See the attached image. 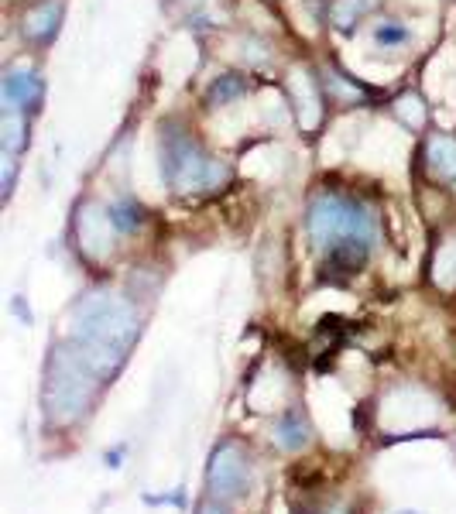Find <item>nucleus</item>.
I'll return each mask as SVG.
<instances>
[{"label": "nucleus", "instance_id": "f257e3e1", "mask_svg": "<svg viewBox=\"0 0 456 514\" xmlns=\"http://www.w3.org/2000/svg\"><path fill=\"white\" fill-rule=\"evenodd\" d=\"M138 333L141 323L131 302L110 292H93L72 309L69 347L100 381H107L124 367L127 353L138 343Z\"/></svg>", "mask_w": 456, "mask_h": 514}, {"label": "nucleus", "instance_id": "f03ea898", "mask_svg": "<svg viewBox=\"0 0 456 514\" xmlns=\"http://www.w3.org/2000/svg\"><path fill=\"white\" fill-rule=\"evenodd\" d=\"M162 175L179 196H203L230 182V168L216 162L182 124L162 127Z\"/></svg>", "mask_w": 456, "mask_h": 514}, {"label": "nucleus", "instance_id": "7ed1b4c3", "mask_svg": "<svg viewBox=\"0 0 456 514\" xmlns=\"http://www.w3.org/2000/svg\"><path fill=\"white\" fill-rule=\"evenodd\" d=\"M306 230L316 251L330 254L343 244H371L374 220L357 199L340 196V192H319L309 203Z\"/></svg>", "mask_w": 456, "mask_h": 514}, {"label": "nucleus", "instance_id": "20e7f679", "mask_svg": "<svg viewBox=\"0 0 456 514\" xmlns=\"http://www.w3.org/2000/svg\"><path fill=\"white\" fill-rule=\"evenodd\" d=\"M93 381H100V377L83 364V357H79L69 343H59V347L52 350V360H48V377L42 391L48 419L69 425L76 422L79 415H86V408H90L93 401V388H96Z\"/></svg>", "mask_w": 456, "mask_h": 514}, {"label": "nucleus", "instance_id": "39448f33", "mask_svg": "<svg viewBox=\"0 0 456 514\" xmlns=\"http://www.w3.org/2000/svg\"><path fill=\"white\" fill-rule=\"evenodd\" d=\"M206 487H210L213 497H223V501L247 494V487H251V463H247L244 449H240L234 439H223L210 453V463H206Z\"/></svg>", "mask_w": 456, "mask_h": 514}, {"label": "nucleus", "instance_id": "423d86ee", "mask_svg": "<svg viewBox=\"0 0 456 514\" xmlns=\"http://www.w3.org/2000/svg\"><path fill=\"white\" fill-rule=\"evenodd\" d=\"M114 216L100 203H83L76 213V240L86 261H107L114 254Z\"/></svg>", "mask_w": 456, "mask_h": 514}, {"label": "nucleus", "instance_id": "0eeeda50", "mask_svg": "<svg viewBox=\"0 0 456 514\" xmlns=\"http://www.w3.org/2000/svg\"><path fill=\"white\" fill-rule=\"evenodd\" d=\"M422 168L432 182H453L456 179V138L450 134H432L422 144Z\"/></svg>", "mask_w": 456, "mask_h": 514}, {"label": "nucleus", "instance_id": "6e6552de", "mask_svg": "<svg viewBox=\"0 0 456 514\" xmlns=\"http://www.w3.org/2000/svg\"><path fill=\"white\" fill-rule=\"evenodd\" d=\"M292 100L302 131H316L319 120H323V83H316L309 72H302V76L292 79Z\"/></svg>", "mask_w": 456, "mask_h": 514}, {"label": "nucleus", "instance_id": "1a4fd4ad", "mask_svg": "<svg viewBox=\"0 0 456 514\" xmlns=\"http://www.w3.org/2000/svg\"><path fill=\"white\" fill-rule=\"evenodd\" d=\"M4 100H7V107H18L24 114H35L38 103H42V79H38L31 69H7Z\"/></svg>", "mask_w": 456, "mask_h": 514}, {"label": "nucleus", "instance_id": "9d476101", "mask_svg": "<svg viewBox=\"0 0 456 514\" xmlns=\"http://www.w3.org/2000/svg\"><path fill=\"white\" fill-rule=\"evenodd\" d=\"M62 11H66L62 0H42V4L28 7V14H24V38H28V42H38V45L52 42L55 31H59V24H62Z\"/></svg>", "mask_w": 456, "mask_h": 514}, {"label": "nucleus", "instance_id": "9b49d317", "mask_svg": "<svg viewBox=\"0 0 456 514\" xmlns=\"http://www.w3.org/2000/svg\"><path fill=\"white\" fill-rule=\"evenodd\" d=\"M275 443L285 449V453H299V449L309 446V419L302 412H282L275 422Z\"/></svg>", "mask_w": 456, "mask_h": 514}, {"label": "nucleus", "instance_id": "f8f14e48", "mask_svg": "<svg viewBox=\"0 0 456 514\" xmlns=\"http://www.w3.org/2000/svg\"><path fill=\"white\" fill-rule=\"evenodd\" d=\"M0 148L4 155L18 158L24 148H28V114L18 107H7L4 120H0Z\"/></svg>", "mask_w": 456, "mask_h": 514}, {"label": "nucleus", "instance_id": "ddd939ff", "mask_svg": "<svg viewBox=\"0 0 456 514\" xmlns=\"http://www.w3.org/2000/svg\"><path fill=\"white\" fill-rule=\"evenodd\" d=\"M374 4H378V0H333V4H330V21L340 31H354L357 21L364 18V14L374 11Z\"/></svg>", "mask_w": 456, "mask_h": 514}, {"label": "nucleus", "instance_id": "4468645a", "mask_svg": "<svg viewBox=\"0 0 456 514\" xmlns=\"http://www.w3.org/2000/svg\"><path fill=\"white\" fill-rule=\"evenodd\" d=\"M323 93L330 96V103H333V100H340V96H343L347 103H364V100H371V93H367L360 83H354L350 76H343V72H330V76H326Z\"/></svg>", "mask_w": 456, "mask_h": 514}, {"label": "nucleus", "instance_id": "2eb2a0df", "mask_svg": "<svg viewBox=\"0 0 456 514\" xmlns=\"http://www.w3.org/2000/svg\"><path fill=\"white\" fill-rule=\"evenodd\" d=\"M395 114H398V120H405V124L412 127V131H422V127H426V120H429L426 103H422L419 93L398 96V100H395Z\"/></svg>", "mask_w": 456, "mask_h": 514}, {"label": "nucleus", "instance_id": "dca6fc26", "mask_svg": "<svg viewBox=\"0 0 456 514\" xmlns=\"http://www.w3.org/2000/svg\"><path fill=\"white\" fill-rule=\"evenodd\" d=\"M110 216H114L120 234H134V230L141 227V206L131 203V199H117V203L110 206Z\"/></svg>", "mask_w": 456, "mask_h": 514}, {"label": "nucleus", "instance_id": "f3484780", "mask_svg": "<svg viewBox=\"0 0 456 514\" xmlns=\"http://www.w3.org/2000/svg\"><path fill=\"white\" fill-rule=\"evenodd\" d=\"M244 90H247V83L240 76H220L210 86V96H206V100H210V103H227V100H234V96H240Z\"/></svg>", "mask_w": 456, "mask_h": 514}, {"label": "nucleus", "instance_id": "a211bd4d", "mask_svg": "<svg viewBox=\"0 0 456 514\" xmlns=\"http://www.w3.org/2000/svg\"><path fill=\"white\" fill-rule=\"evenodd\" d=\"M374 42L378 45H402V42H408V28L405 24H398V21H384V24H378V28H374Z\"/></svg>", "mask_w": 456, "mask_h": 514}, {"label": "nucleus", "instance_id": "6ab92c4d", "mask_svg": "<svg viewBox=\"0 0 456 514\" xmlns=\"http://www.w3.org/2000/svg\"><path fill=\"white\" fill-rule=\"evenodd\" d=\"M144 504H175V508H189V497H186V491H172V494H165V497H155V494H144Z\"/></svg>", "mask_w": 456, "mask_h": 514}, {"label": "nucleus", "instance_id": "aec40b11", "mask_svg": "<svg viewBox=\"0 0 456 514\" xmlns=\"http://www.w3.org/2000/svg\"><path fill=\"white\" fill-rule=\"evenodd\" d=\"M103 463H107L110 470H120V463H124V446L110 449V453H103Z\"/></svg>", "mask_w": 456, "mask_h": 514}, {"label": "nucleus", "instance_id": "412c9836", "mask_svg": "<svg viewBox=\"0 0 456 514\" xmlns=\"http://www.w3.org/2000/svg\"><path fill=\"white\" fill-rule=\"evenodd\" d=\"M199 514H227V511L220 508V497H210V501L199 504Z\"/></svg>", "mask_w": 456, "mask_h": 514}, {"label": "nucleus", "instance_id": "4be33fe9", "mask_svg": "<svg viewBox=\"0 0 456 514\" xmlns=\"http://www.w3.org/2000/svg\"><path fill=\"white\" fill-rule=\"evenodd\" d=\"M395 514H415V511H395Z\"/></svg>", "mask_w": 456, "mask_h": 514}]
</instances>
